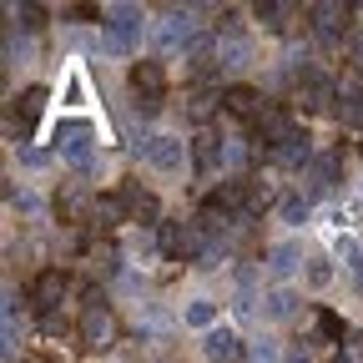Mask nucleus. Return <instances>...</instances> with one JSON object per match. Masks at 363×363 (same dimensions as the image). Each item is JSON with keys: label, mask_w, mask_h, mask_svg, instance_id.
Returning <instances> with one entry per match:
<instances>
[{"label": "nucleus", "mask_w": 363, "mask_h": 363, "mask_svg": "<svg viewBox=\"0 0 363 363\" xmlns=\"http://www.w3.org/2000/svg\"><path fill=\"white\" fill-rule=\"evenodd\" d=\"M242 338L233 333V328H212V333H202V358L207 363H242Z\"/></svg>", "instance_id": "6e6552de"}, {"label": "nucleus", "mask_w": 363, "mask_h": 363, "mask_svg": "<svg viewBox=\"0 0 363 363\" xmlns=\"http://www.w3.org/2000/svg\"><path fill=\"white\" fill-rule=\"evenodd\" d=\"M262 313L272 318V323H283V318L298 313V298H293L288 288H267V293H262Z\"/></svg>", "instance_id": "aec40b11"}, {"label": "nucleus", "mask_w": 363, "mask_h": 363, "mask_svg": "<svg viewBox=\"0 0 363 363\" xmlns=\"http://www.w3.org/2000/svg\"><path fill=\"white\" fill-rule=\"evenodd\" d=\"M353 51H358V66H363V40H353Z\"/></svg>", "instance_id": "473e14b6"}, {"label": "nucleus", "mask_w": 363, "mask_h": 363, "mask_svg": "<svg viewBox=\"0 0 363 363\" xmlns=\"http://www.w3.org/2000/svg\"><path fill=\"white\" fill-rule=\"evenodd\" d=\"M86 96H91L86 76H81V71H66V86H61V106H86Z\"/></svg>", "instance_id": "a878e982"}, {"label": "nucleus", "mask_w": 363, "mask_h": 363, "mask_svg": "<svg viewBox=\"0 0 363 363\" xmlns=\"http://www.w3.org/2000/svg\"><path fill=\"white\" fill-rule=\"evenodd\" d=\"M217 66H227V71H247V66H252V45H247L242 35H222V45H217Z\"/></svg>", "instance_id": "2eb2a0df"}, {"label": "nucleus", "mask_w": 363, "mask_h": 363, "mask_svg": "<svg viewBox=\"0 0 363 363\" xmlns=\"http://www.w3.org/2000/svg\"><path fill=\"white\" fill-rule=\"evenodd\" d=\"M121 202H126V217H131V222H157V217H162L157 197H152V192H142V187H126V192H121Z\"/></svg>", "instance_id": "f3484780"}, {"label": "nucleus", "mask_w": 363, "mask_h": 363, "mask_svg": "<svg viewBox=\"0 0 363 363\" xmlns=\"http://www.w3.org/2000/svg\"><path fill=\"white\" fill-rule=\"evenodd\" d=\"M333 252L348 262V272H353V283L363 288V247L353 242V233H338V242H333Z\"/></svg>", "instance_id": "b1692460"}, {"label": "nucleus", "mask_w": 363, "mask_h": 363, "mask_svg": "<svg viewBox=\"0 0 363 363\" xmlns=\"http://www.w3.org/2000/svg\"><path fill=\"white\" fill-rule=\"evenodd\" d=\"M338 101H343V106H338V116H343L348 126H363V96H358V91H343Z\"/></svg>", "instance_id": "cd10ccee"}, {"label": "nucleus", "mask_w": 363, "mask_h": 363, "mask_svg": "<svg viewBox=\"0 0 363 363\" xmlns=\"http://www.w3.org/2000/svg\"><path fill=\"white\" fill-rule=\"evenodd\" d=\"M338 172H343V167H338V157H333V152L318 157V162H313V182H318V192H333V187H338Z\"/></svg>", "instance_id": "393cba45"}, {"label": "nucleus", "mask_w": 363, "mask_h": 363, "mask_svg": "<svg viewBox=\"0 0 363 363\" xmlns=\"http://www.w3.org/2000/svg\"><path fill=\"white\" fill-rule=\"evenodd\" d=\"M142 6H111L106 11V26H111V45L121 51H136V40H142Z\"/></svg>", "instance_id": "0eeeda50"}, {"label": "nucleus", "mask_w": 363, "mask_h": 363, "mask_svg": "<svg viewBox=\"0 0 363 363\" xmlns=\"http://www.w3.org/2000/svg\"><path fill=\"white\" fill-rule=\"evenodd\" d=\"M147 167L152 172H162V177H182V167H187V152H182V136H172V131H157V136H147Z\"/></svg>", "instance_id": "f03ea898"}, {"label": "nucleus", "mask_w": 363, "mask_h": 363, "mask_svg": "<svg viewBox=\"0 0 363 363\" xmlns=\"http://www.w3.org/2000/svg\"><path fill=\"white\" fill-rule=\"evenodd\" d=\"M45 162H51V157H45V152H35V147H21V167H30V172H40Z\"/></svg>", "instance_id": "c756f323"}, {"label": "nucleus", "mask_w": 363, "mask_h": 363, "mask_svg": "<svg viewBox=\"0 0 363 363\" xmlns=\"http://www.w3.org/2000/svg\"><path fill=\"white\" fill-rule=\"evenodd\" d=\"M358 6H313L308 16H313V35L318 40H338L343 35V16H353Z\"/></svg>", "instance_id": "f8f14e48"}, {"label": "nucleus", "mask_w": 363, "mask_h": 363, "mask_svg": "<svg viewBox=\"0 0 363 363\" xmlns=\"http://www.w3.org/2000/svg\"><path fill=\"white\" fill-rule=\"evenodd\" d=\"M91 147H96V136H91V126L81 121H71V126H61V157L71 162V167H86L91 162Z\"/></svg>", "instance_id": "1a4fd4ad"}, {"label": "nucleus", "mask_w": 363, "mask_h": 363, "mask_svg": "<svg viewBox=\"0 0 363 363\" xmlns=\"http://www.w3.org/2000/svg\"><path fill=\"white\" fill-rule=\"evenodd\" d=\"M131 91H136V101H142V111H157L162 91H167V66L162 61H136L131 66Z\"/></svg>", "instance_id": "423d86ee"}, {"label": "nucleus", "mask_w": 363, "mask_h": 363, "mask_svg": "<svg viewBox=\"0 0 363 363\" xmlns=\"http://www.w3.org/2000/svg\"><path fill=\"white\" fill-rule=\"evenodd\" d=\"M283 363H318L313 358V343H303V338L298 343H283Z\"/></svg>", "instance_id": "c85d7f7f"}, {"label": "nucleus", "mask_w": 363, "mask_h": 363, "mask_svg": "<svg viewBox=\"0 0 363 363\" xmlns=\"http://www.w3.org/2000/svg\"><path fill=\"white\" fill-rule=\"evenodd\" d=\"M157 257H172V262L202 257V233L187 222H157Z\"/></svg>", "instance_id": "f257e3e1"}, {"label": "nucleus", "mask_w": 363, "mask_h": 363, "mask_svg": "<svg viewBox=\"0 0 363 363\" xmlns=\"http://www.w3.org/2000/svg\"><path fill=\"white\" fill-rule=\"evenodd\" d=\"M182 323H187L192 333H212L217 328V303L212 298H187L182 303Z\"/></svg>", "instance_id": "ddd939ff"}, {"label": "nucleus", "mask_w": 363, "mask_h": 363, "mask_svg": "<svg viewBox=\"0 0 363 363\" xmlns=\"http://www.w3.org/2000/svg\"><path fill=\"white\" fill-rule=\"evenodd\" d=\"M192 162H197V172H207V177L222 167V142H217L212 131H202L197 142H192Z\"/></svg>", "instance_id": "6ab92c4d"}, {"label": "nucleus", "mask_w": 363, "mask_h": 363, "mask_svg": "<svg viewBox=\"0 0 363 363\" xmlns=\"http://www.w3.org/2000/svg\"><path fill=\"white\" fill-rule=\"evenodd\" d=\"M45 106H51V91H45V86H26L21 96L11 101V131H16V136H30V131L40 126Z\"/></svg>", "instance_id": "20e7f679"}, {"label": "nucleus", "mask_w": 363, "mask_h": 363, "mask_svg": "<svg viewBox=\"0 0 363 363\" xmlns=\"http://www.w3.org/2000/svg\"><path fill=\"white\" fill-rule=\"evenodd\" d=\"M81 212H86V192H81V182H66V187L56 192V217L61 222H81ZM91 217V212H86Z\"/></svg>", "instance_id": "a211bd4d"}, {"label": "nucleus", "mask_w": 363, "mask_h": 363, "mask_svg": "<svg viewBox=\"0 0 363 363\" xmlns=\"http://www.w3.org/2000/svg\"><path fill=\"white\" fill-rule=\"evenodd\" d=\"M66 293H71V278L61 267H45V272H35L30 278V308L45 318V313H56L61 303H66Z\"/></svg>", "instance_id": "39448f33"}, {"label": "nucleus", "mask_w": 363, "mask_h": 363, "mask_svg": "<svg viewBox=\"0 0 363 363\" xmlns=\"http://www.w3.org/2000/svg\"><path fill=\"white\" fill-rule=\"evenodd\" d=\"M358 197H363V182H358Z\"/></svg>", "instance_id": "72a5a7b5"}, {"label": "nucleus", "mask_w": 363, "mask_h": 363, "mask_svg": "<svg viewBox=\"0 0 363 363\" xmlns=\"http://www.w3.org/2000/svg\"><path fill=\"white\" fill-rule=\"evenodd\" d=\"M116 222H126V202L121 197H101V202H91V227H116Z\"/></svg>", "instance_id": "4be33fe9"}, {"label": "nucleus", "mask_w": 363, "mask_h": 363, "mask_svg": "<svg viewBox=\"0 0 363 363\" xmlns=\"http://www.w3.org/2000/svg\"><path fill=\"white\" fill-rule=\"evenodd\" d=\"M252 363H283V353L272 343H262V348H252Z\"/></svg>", "instance_id": "7c9ffc66"}, {"label": "nucleus", "mask_w": 363, "mask_h": 363, "mask_svg": "<svg viewBox=\"0 0 363 363\" xmlns=\"http://www.w3.org/2000/svg\"><path fill=\"white\" fill-rule=\"evenodd\" d=\"M298 101H303L308 111H323V106H333V81H328L323 71H308V76L298 81Z\"/></svg>", "instance_id": "9b49d317"}, {"label": "nucleus", "mask_w": 363, "mask_h": 363, "mask_svg": "<svg viewBox=\"0 0 363 363\" xmlns=\"http://www.w3.org/2000/svg\"><path fill=\"white\" fill-rule=\"evenodd\" d=\"M76 338H81L86 353H106V348L116 343V318H111V308H91V313H81Z\"/></svg>", "instance_id": "7ed1b4c3"}, {"label": "nucleus", "mask_w": 363, "mask_h": 363, "mask_svg": "<svg viewBox=\"0 0 363 363\" xmlns=\"http://www.w3.org/2000/svg\"><path fill=\"white\" fill-rule=\"evenodd\" d=\"M318 333H328V338H338V333H343V323H338L333 313H323V318H318Z\"/></svg>", "instance_id": "2f4dec72"}, {"label": "nucleus", "mask_w": 363, "mask_h": 363, "mask_svg": "<svg viewBox=\"0 0 363 363\" xmlns=\"http://www.w3.org/2000/svg\"><path fill=\"white\" fill-rule=\"evenodd\" d=\"M278 162H283V167H303V162H308V131L293 126V131L283 136V142H278Z\"/></svg>", "instance_id": "5701e85b"}, {"label": "nucleus", "mask_w": 363, "mask_h": 363, "mask_svg": "<svg viewBox=\"0 0 363 363\" xmlns=\"http://www.w3.org/2000/svg\"><path fill=\"white\" fill-rule=\"evenodd\" d=\"M303 262H308V257H303L298 242H278V247L267 252V267L278 272V278H293V272H303Z\"/></svg>", "instance_id": "dca6fc26"}, {"label": "nucleus", "mask_w": 363, "mask_h": 363, "mask_svg": "<svg viewBox=\"0 0 363 363\" xmlns=\"http://www.w3.org/2000/svg\"><path fill=\"white\" fill-rule=\"evenodd\" d=\"M222 111L252 126V121H257V116H262L267 106H262V96H257V91H252V86H233V91H227V96H222Z\"/></svg>", "instance_id": "9d476101"}, {"label": "nucleus", "mask_w": 363, "mask_h": 363, "mask_svg": "<svg viewBox=\"0 0 363 363\" xmlns=\"http://www.w3.org/2000/svg\"><path fill=\"white\" fill-rule=\"evenodd\" d=\"M308 212H313V202H308L303 192L278 197V222H283V227H303V222H308Z\"/></svg>", "instance_id": "412c9836"}, {"label": "nucleus", "mask_w": 363, "mask_h": 363, "mask_svg": "<svg viewBox=\"0 0 363 363\" xmlns=\"http://www.w3.org/2000/svg\"><path fill=\"white\" fill-rule=\"evenodd\" d=\"M333 278H338V267H333V257H328V252H313V257L303 262V283H308V293L333 288Z\"/></svg>", "instance_id": "4468645a"}, {"label": "nucleus", "mask_w": 363, "mask_h": 363, "mask_svg": "<svg viewBox=\"0 0 363 363\" xmlns=\"http://www.w3.org/2000/svg\"><path fill=\"white\" fill-rule=\"evenodd\" d=\"M252 11L262 16V26H267V30H283V26H288V16H293L288 6H278V0H262V6H252Z\"/></svg>", "instance_id": "bb28decb"}]
</instances>
